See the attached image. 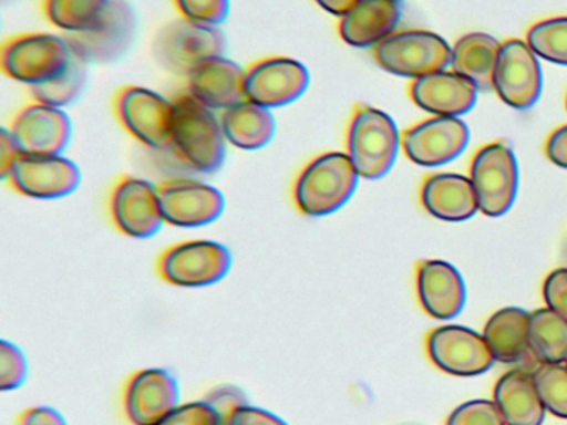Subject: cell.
I'll return each mask as SVG.
<instances>
[{
    "label": "cell",
    "mask_w": 567,
    "mask_h": 425,
    "mask_svg": "<svg viewBox=\"0 0 567 425\" xmlns=\"http://www.w3.org/2000/svg\"><path fill=\"white\" fill-rule=\"evenodd\" d=\"M175 118L171 148L185 168L202 175L217 173L227 158V138L214 110L202 105L187 92L175 96Z\"/></svg>",
    "instance_id": "obj_1"
},
{
    "label": "cell",
    "mask_w": 567,
    "mask_h": 425,
    "mask_svg": "<svg viewBox=\"0 0 567 425\" xmlns=\"http://www.w3.org/2000/svg\"><path fill=\"white\" fill-rule=\"evenodd\" d=\"M360 178L347 153H321L298 172L293 183L295 206L310 218L333 215L350 201Z\"/></svg>",
    "instance_id": "obj_2"
},
{
    "label": "cell",
    "mask_w": 567,
    "mask_h": 425,
    "mask_svg": "<svg viewBox=\"0 0 567 425\" xmlns=\"http://www.w3.org/2000/svg\"><path fill=\"white\" fill-rule=\"evenodd\" d=\"M401 135L390 115L370 105H357L347 128V155L358 175L383 178L396 162Z\"/></svg>",
    "instance_id": "obj_3"
},
{
    "label": "cell",
    "mask_w": 567,
    "mask_h": 425,
    "mask_svg": "<svg viewBox=\"0 0 567 425\" xmlns=\"http://www.w3.org/2000/svg\"><path fill=\"white\" fill-rule=\"evenodd\" d=\"M72 62V50L64 37L54 33H18L0 50V66L9 79L38 86L59 79Z\"/></svg>",
    "instance_id": "obj_4"
},
{
    "label": "cell",
    "mask_w": 567,
    "mask_h": 425,
    "mask_svg": "<svg viewBox=\"0 0 567 425\" xmlns=\"http://www.w3.org/2000/svg\"><path fill=\"white\" fill-rule=\"evenodd\" d=\"M114 112L132 138L155 152H168L175 118L174 100L144 86H122L114 96Z\"/></svg>",
    "instance_id": "obj_5"
},
{
    "label": "cell",
    "mask_w": 567,
    "mask_h": 425,
    "mask_svg": "<svg viewBox=\"0 0 567 425\" xmlns=\"http://www.w3.org/2000/svg\"><path fill=\"white\" fill-rule=\"evenodd\" d=\"M227 37L220 27L178 19L158 30L154 40L157 62L175 75L187 76L200 63L224 56Z\"/></svg>",
    "instance_id": "obj_6"
},
{
    "label": "cell",
    "mask_w": 567,
    "mask_h": 425,
    "mask_svg": "<svg viewBox=\"0 0 567 425\" xmlns=\"http://www.w3.org/2000/svg\"><path fill=\"white\" fill-rule=\"evenodd\" d=\"M451 53L446 40L427 30H396L373 46V59L381 69L413 80L446 69Z\"/></svg>",
    "instance_id": "obj_7"
},
{
    "label": "cell",
    "mask_w": 567,
    "mask_h": 425,
    "mask_svg": "<svg viewBox=\"0 0 567 425\" xmlns=\"http://www.w3.org/2000/svg\"><path fill=\"white\" fill-rule=\"evenodd\" d=\"M230 249L210 239L177 242L162 252L157 271L165 282L178 288H205L217 284L230 272Z\"/></svg>",
    "instance_id": "obj_8"
},
{
    "label": "cell",
    "mask_w": 567,
    "mask_h": 425,
    "mask_svg": "<svg viewBox=\"0 0 567 425\" xmlns=\"http://www.w3.org/2000/svg\"><path fill=\"white\" fill-rule=\"evenodd\" d=\"M471 182L481 212L491 218L506 215L519 186V168L509 145L493 142L477 149L471 162Z\"/></svg>",
    "instance_id": "obj_9"
},
{
    "label": "cell",
    "mask_w": 567,
    "mask_h": 425,
    "mask_svg": "<svg viewBox=\"0 0 567 425\" xmlns=\"http://www.w3.org/2000/svg\"><path fill=\"white\" fill-rule=\"evenodd\" d=\"M137 33V15L127 0H111L104 15L85 32L65 33L72 53L91 63H111L128 52Z\"/></svg>",
    "instance_id": "obj_10"
},
{
    "label": "cell",
    "mask_w": 567,
    "mask_h": 425,
    "mask_svg": "<svg viewBox=\"0 0 567 425\" xmlns=\"http://www.w3.org/2000/svg\"><path fill=\"white\" fill-rule=\"evenodd\" d=\"M310 86V72L290 56L271 55L245 69V100L274 110L297 102Z\"/></svg>",
    "instance_id": "obj_11"
},
{
    "label": "cell",
    "mask_w": 567,
    "mask_h": 425,
    "mask_svg": "<svg viewBox=\"0 0 567 425\" xmlns=\"http://www.w3.org/2000/svg\"><path fill=\"white\" fill-rule=\"evenodd\" d=\"M4 179L28 198L59 199L72 195L81 186L82 173L65 156L22 153Z\"/></svg>",
    "instance_id": "obj_12"
},
{
    "label": "cell",
    "mask_w": 567,
    "mask_h": 425,
    "mask_svg": "<svg viewBox=\"0 0 567 425\" xmlns=\"http://www.w3.org/2000/svg\"><path fill=\"white\" fill-rule=\"evenodd\" d=\"M158 199L165 222L177 228H202L225 211L220 189L194 178H168L158 183Z\"/></svg>",
    "instance_id": "obj_13"
},
{
    "label": "cell",
    "mask_w": 567,
    "mask_h": 425,
    "mask_svg": "<svg viewBox=\"0 0 567 425\" xmlns=\"http://www.w3.org/2000/svg\"><path fill=\"white\" fill-rule=\"evenodd\" d=\"M111 218L115 228L131 238L157 235L165 225L158 186L137 176H122L111 193Z\"/></svg>",
    "instance_id": "obj_14"
},
{
    "label": "cell",
    "mask_w": 567,
    "mask_h": 425,
    "mask_svg": "<svg viewBox=\"0 0 567 425\" xmlns=\"http://www.w3.org/2000/svg\"><path fill=\"white\" fill-rule=\"evenodd\" d=\"M493 89L506 105L527 110L539 100L543 73L539 60L527 42L507 39L501 43Z\"/></svg>",
    "instance_id": "obj_15"
},
{
    "label": "cell",
    "mask_w": 567,
    "mask_h": 425,
    "mask_svg": "<svg viewBox=\"0 0 567 425\" xmlns=\"http://www.w3.org/2000/svg\"><path fill=\"white\" fill-rule=\"evenodd\" d=\"M470 128L460 116H433L408 128L401 146L411 162L440 166L453 162L466 149Z\"/></svg>",
    "instance_id": "obj_16"
},
{
    "label": "cell",
    "mask_w": 567,
    "mask_h": 425,
    "mask_svg": "<svg viewBox=\"0 0 567 425\" xmlns=\"http://www.w3.org/2000/svg\"><path fill=\"white\" fill-rule=\"evenodd\" d=\"M9 132L25 155H62L72 138L71 116L58 106L32 102L16 113Z\"/></svg>",
    "instance_id": "obj_17"
},
{
    "label": "cell",
    "mask_w": 567,
    "mask_h": 425,
    "mask_svg": "<svg viewBox=\"0 0 567 425\" xmlns=\"http://www.w3.org/2000/svg\"><path fill=\"white\" fill-rule=\"evenodd\" d=\"M181 405L177 379L165 369H142L124 388V411L132 425H161Z\"/></svg>",
    "instance_id": "obj_18"
},
{
    "label": "cell",
    "mask_w": 567,
    "mask_h": 425,
    "mask_svg": "<svg viewBox=\"0 0 567 425\" xmlns=\"http://www.w3.org/2000/svg\"><path fill=\"white\" fill-rule=\"evenodd\" d=\"M427 349L441 371L463 377L484 374L496 362L484 335L463 325L436 329L430 335Z\"/></svg>",
    "instance_id": "obj_19"
},
{
    "label": "cell",
    "mask_w": 567,
    "mask_h": 425,
    "mask_svg": "<svg viewBox=\"0 0 567 425\" xmlns=\"http://www.w3.org/2000/svg\"><path fill=\"white\" fill-rule=\"evenodd\" d=\"M185 79V92L214 112H224L245 100V69L225 55L200 63Z\"/></svg>",
    "instance_id": "obj_20"
},
{
    "label": "cell",
    "mask_w": 567,
    "mask_h": 425,
    "mask_svg": "<svg viewBox=\"0 0 567 425\" xmlns=\"http://www.w3.org/2000/svg\"><path fill=\"white\" fill-rule=\"evenodd\" d=\"M410 96L424 112L436 116H460L476 105L477 89L460 73L441 70L413 80Z\"/></svg>",
    "instance_id": "obj_21"
},
{
    "label": "cell",
    "mask_w": 567,
    "mask_h": 425,
    "mask_svg": "<svg viewBox=\"0 0 567 425\" xmlns=\"http://www.w3.org/2000/svg\"><path fill=\"white\" fill-rule=\"evenodd\" d=\"M421 304L434 319L456 318L466 304L463 276L446 261H424L417 272Z\"/></svg>",
    "instance_id": "obj_22"
},
{
    "label": "cell",
    "mask_w": 567,
    "mask_h": 425,
    "mask_svg": "<svg viewBox=\"0 0 567 425\" xmlns=\"http://www.w3.org/2000/svg\"><path fill=\"white\" fill-rule=\"evenodd\" d=\"M401 19L398 0H360L338 23V33L348 45L367 49L396 32Z\"/></svg>",
    "instance_id": "obj_23"
},
{
    "label": "cell",
    "mask_w": 567,
    "mask_h": 425,
    "mask_svg": "<svg viewBox=\"0 0 567 425\" xmlns=\"http://www.w3.org/2000/svg\"><path fill=\"white\" fill-rule=\"evenodd\" d=\"M421 201L430 215L444 221H466L480 211L473 182L457 173L427 176L421 188Z\"/></svg>",
    "instance_id": "obj_24"
},
{
    "label": "cell",
    "mask_w": 567,
    "mask_h": 425,
    "mask_svg": "<svg viewBox=\"0 0 567 425\" xmlns=\"http://www.w3.org/2000/svg\"><path fill=\"white\" fill-rule=\"evenodd\" d=\"M494 402L506 425H543L546 417V407L529 372H506L494 388Z\"/></svg>",
    "instance_id": "obj_25"
},
{
    "label": "cell",
    "mask_w": 567,
    "mask_h": 425,
    "mask_svg": "<svg viewBox=\"0 0 567 425\" xmlns=\"http://www.w3.org/2000/svg\"><path fill=\"white\" fill-rule=\"evenodd\" d=\"M218 118L227 142L247 152L267 146L277 129L271 110L248 100L224 110Z\"/></svg>",
    "instance_id": "obj_26"
},
{
    "label": "cell",
    "mask_w": 567,
    "mask_h": 425,
    "mask_svg": "<svg viewBox=\"0 0 567 425\" xmlns=\"http://www.w3.org/2000/svg\"><path fill=\"white\" fill-rule=\"evenodd\" d=\"M499 50V40L494 37L481 32L467 33L453 46V72L470 80L477 90H491Z\"/></svg>",
    "instance_id": "obj_27"
},
{
    "label": "cell",
    "mask_w": 567,
    "mask_h": 425,
    "mask_svg": "<svg viewBox=\"0 0 567 425\" xmlns=\"http://www.w3.org/2000/svg\"><path fill=\"white\" fill-rule=\"evenodd\" d=\"M529 312L520 308H504L491 315L484 328V339L496 361L517 364L529 357Z\"/></svg>",
    "instance_id": "obj_28"
},
{
    "label": "cell",
    "mask_w": 567,
    "mask_h": 425,
    "mask_svg": "<svg viewBox=\"0 0 567 425\" xmlns=\"http://www.w3.org/2000/svg\"><path fill=\"white\" fill-rule=\"evenodd\" d=\"M529 349L543 364H560L567 359V321L553 309L530 312L527 325Z\"/></svg>",
    "instance_id": "obj_29"
},
{
    "label": "cell",
    "mask_w": 567,
    "mask_h": 425,
    "mask_svg": "<svg viewBox=\"0 0 567 425\" xmlns=\"http://www.w3.org/2000/svg\"><path fill=\"white\" fill-rule=\"evenodd\" d=\"M111 0H44L49 22L65 33L85 32L99 22Z\"/></svg>",
    "instance_id": "obj_30"
},
{
    "label": "cell",
    "mask_w": 567,
    "mask_h": 425,
    "mask_svg": "<svg viewBox=\"0 0 567 425\" xmlns=\"http://www.w3.org/2000/svg\"><path fill=\"white\" fill-rule=\"evenodd\" d=\"M85 83H87V63L72 53L71 65L59 79L44 83V85L32 86V99L34 102L64 108V106L72 105L82 95Z\"/></svg>",
    "instance_id": "obj_31"
},
{
    "label": "cell",
    "mask_w": 567,
    "mask_h": 425,
    "mask_svg": "<svg viewBox=\"0 0 567 425\" xmlns=\"http://www.w3.org/2000/svg\"><path fill=\"white\" fill-rule=\"evenodd\" d=\"M526 42L540 59L567 66V17L534 23Z\"/></svg>",
    "instance_id": "obj_32"
},
{
    "label": "cell",
    "mask_w": 567,
    "mask_h": 425,
    "mask_svg": "<svg viewBox=\"0 0 567 425\" xmlns=\"http://www.w3.org/2000/svg\"><path fill=\"white\" fill-rule=\"evenodd\" d=\"M533 377L546 411L567 418V365L543 364L534 371Z\"/></svg>",
    "instance_id": "obj_33"
},
{
    "label": "cell",
    "mask_w": 567,
    "mask_h": 425,
    "mask_svg": "<svg viewBox=\"0 0 567 425\" xmlns=\"http://www.w3.org/2000/svg\"><path fill=\"white\" fill-rule=\"evenodd\" d=\"M28 374V359L21 348L6 339L0 341V391H16L24 385Z\"/></svg>",
    "instance_id": "obj_34"
},
{
    "label": "cell",
    "mask_w": 567,
    "mask_h": 425,
    "mask_svg": "<svg viewBox=\"0 0 567 425\" xmlns=\"http://www.w3.org/2000/svg\"><path fill=\"white\" fill-rule=\"evenodd\" d=\"M182 19L218 27L227 20L230 0H172Z\"/></svg>",
    "instance_id": "obj_35"
},
{
    "label": "cell",
    "mask_w": 567,
    "mask_h": 425,
    "mask_svg": "<svg viewBox=\"0 0 567 425\" xmlns=\"http://www.w3.org/2000/svg\"><path fill=\"white\" fill-rule=\"evenodd\" d=\"M447 425H506L496 402L480 398L460 405L447 418Z\"/></svg>",
    "instance_id": "obj_36"
},
{
    "label": "cell",
    "mask_w": 567,
    "mask_h": 425,
    "mask_svg": "<svg viewBox=\"0 0 567 425\" xmlns=\"http://www.w3.org/2000/svg\"><path fill=\"white\" fill-rule=\"evenodd\" d=\"M161 425H224V421L217 408L202 398L178 405Z\"/></svg>",
    "instance_id": "obj_37"
},
{
    "label": "cell",
    "mask_w": 567,
    "mask_h": 425,
    "mask_svg": "<svg viewBox=\"0 0 567 425\" xmlns=\"http://www.w3.org/2000/svg\"><path fill=\"white\" fill-rule=\"evenodd\" d=\"M204 398L217 408L221 421H224V425L228 424L231 414H234L238 407H244V405L250 404L248 395L245 394L240 387L231 384L218 385V387L212 388Z\"/></svg>",
    "instance_id": "obj_38"
},
{
    "label": "cell",
    "mask_w": 567,
    "mask_h": 425,
    "mask_svg": "<svg viewBox=\"0 0 567 425\" xmlns=\"http://www.w3.org/2000/svg\"><path fill=\"white\" fill-rule=\"evenodd\" d=\"M544 299L549 309L567 321V268L556 269L547 276Z\"/></svg>",
    "instance_id": "obj_39"
},
{
    "label": "cell",
    "mask_w": 567,
    "mask_h": 425,
    "mask_svg": "<svg viewBox=\"0 0 567 425\" xmlns=\"http://www.w3.org/2000/svg\"><path fill=\"white\" fill-rule=\"evenodd\" d=\"M227 425H288L284 418L275 415L274 412L267 411V408L255 407V405L248 404L244 407H238L237 411L231 414L230 421Z\"/></svg>",
    "instance_id": "obj_40"
},
{
    "label": "cell",
    "mask_w": 567,
    "mask_h": 425,
    "mask_svg": "<svg viewBox=\"0 0 567 425\" xmlns=\"http://www.w3.org/2000/svg\"><path fill=\"white\" fill-rule=\"evenodd\" d=\"M16 425H69L64 415L54 407L39 405L22 412Z\"/></svg>",
    "instance_id": "obj_41"
},
{
    "label": "cell",
    "mask_w": 567,
    "mask_h": 425,
    "mask_svg": "<svg viewBox=\"0 0 567 425\" xmlns=\"http://www.w3.org/2000/svg\"><path fill=\"white\" fill-rule=\"evenodd\" d=\"M544 152L554 165L567 169V123L550 133L544 145Z\"/></svg>",
    "instance_id": "obj_42"
},
{
    "label": "cell",
    "mask_w": 567,
    "mask_h": 425,
    "mask_svg": "<svg viewBox=\"0 0 567 425\" xmlns=\"http://www.w3.org/2000/svg\"><path fill=\"white\" fill-rule=\"evenodd\" d=\"M21 155L22 152L19 149L14 136L11 135L9 129H2V135H0V175H2V178H6L9 169Z\"/></svg>",
    "instance_id": "obj_43"
},
{
    "label": "cell",
    "mask_w": 567,
    "mask_h": 425,
    "mask_svg": "<svg viewBox=\"0 0 567 425\" xmlns=\"http://www.w3.org/2000/svg\"><path fill=\"white\" fill-rule=\"evenodd\" d=\"M321 9L334 17H344L360 0H315Z\"/></svg>",
    "instance_id": "obj_44"
},
{
    "label": "cell",
    "mask_w": 567,
    "mask_h": 425,
    "mask_svg": "<svg viewBox=\"0 0 567 425\" xmlns=\"http://www.w3.org/2000/svg\"><path fill=\"white\" fill-rule=\"evenodd\" d=\"M566 110H567V96H566Z\"/></svg>",
    "instance_id": "obj_45"
},
{
    "label": "cell",
    "mask_w": 567,
    "mask_h": 425,
    "mask_svg": "<svg viewBox=\"0 0 567 425\" xmlns=\"http://www.w3.org/2000/svg\"><path fill=\"white\" fill-rule=\"evenodd\" d=\"M566 365H567V359H566Z\"/></svg>",
    "instance_id": "obj_46"
},
{
    "label": "cell",
    "mask_w": 567,
    "mask_h": 425,
    "mask_svg": "<svg viewBox=\"0 0 567 425\" xmlns=\"http://www.w3.org/2000/svg\"><path fill=\"white\" fill-rule=\"evenodd\" d=\"M398 2H400V0H398Z\"/></svg>",
    "instance_id": "obj_47"
}]
</instances>
